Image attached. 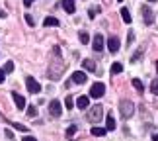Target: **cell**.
Here are the masks:
<instances>
[{
  "mask_svg": "<svg viewBox=\"0 0 158 141\" xmlns=\"http://www.w3.org/2000/svg\"><path fill=\"white\" fill-rule=\"evenodd\" d=\"M76 106L80 108V110H86V108L90 106V98H88V96H80V98L76 100Z\"/></svg>",
  "mask_w": 158,
  "mask_h": 141,
  "instance_id": "cell-12",
  "label": "cell"
},
{
  "mask_svg": "<svg viewBox=\"0 0 158 141\" xmlns=\"http://www.w3.org/2000/svg\"><path fill=\"white\" fill-rule=\"evenodd\" d=\"M4 77H6V73H4V69H0V82H4Z\"/></svg>",
  "mask_w": 158,
  "mask_h": 141,
  "instance_id": "cell-32",
  "label": "cell"
},
{
  "mask_svg": "<svg viewBox=\"0 0 158 141\" xmlns=\"http://www.w3.org/2000/svg\"><path fill=\"white\" fill-rule=\"evenodd\" d=\"M106 94V84L104 82H94L92 88H90V96L92 98H102Z\"/></svg>",
  "mask_w": 158,
  "mask_h": 141,
  "instance_id": "cell-4",
  "label": "cell"
},
{
  "mask_svg": "<svg viewBox=\"0 0 158 141\" xmlns=\"http://www.w3.org/2000/svg\"><path fill=\"white\" fill-rule=\"evenodd\" d=\"M26 22L29 24V26H33V24H35V22H33V18H31V14H26Z\"/></svg>",
  "mask_w": 158,
  "mask_h": 141,
  "instance_id": "cell-29",
  "label": "cell"
},
{
  "mask_svg": "<svg viewBox=\"0 0 158 141\" xmlns=\"http://www.w3.org/2000/svg\"><path fill=\"white\" fill-rule=\"evenodd\" d=\"M150 92L158 96V78H152V82H150Z\"/></svg>",
  "mask_w": 158,
  "mask_h": 141,
  "instance_id": "cell-20",
  "label": "cell"
},
{
  "mask_svg": "<svg viewBox=\"0 0 158 141\" xmlns=\"http://www.w3.org/2000/svg\"><path fill=\"white\" fill-rule=\"evenodd\" d=\"M121 71H123V65L121 63H113L111 65V75H119Z\"/></svg>",
  "mask_w": 158,
  "mask_h": 141,
  "instance_id": "cell-19",
  "label": "cell"
},
{
  "mask_svg": "<svg viewBox=\"0 0 158 141\" xmlns=\"http://www.w3.org/2000/svg\"><path fill=\"white\" fill-rule=\"evenodd\" d=\"M23 4H26V6H31V4H33V0H23Z\"/></svg>",
  "mask_w": 158,
  "mask_h": 141,
  "instance_id": "cell-33",
  "label": "cell"
},
{
  "mask_svg": "<svg viewBox=\"0 0 158 141\" xmlns=\"http://www.w3.org/2000/svg\"><path fill=\"white\" fill-rule=\"evenodd\" d=\"M64 69H66V63L63 61L60 47L55 45L53 47V59H51V65H49V78H51V81H59L60 75L64 73Z\"/></svg>",
  "mask_w": 158,
  "mask_h": 141,
  "instance_id": "cell-1",
  "label": "cell"
},
{
  "mask_svg": "<svg viewBox=\"0 0 158 141\" xmlns=\"http://www.w3.org/2000/svg\"><path fill=\"white\" fill-rule=\"evenodd\" d=\"M82 67H84V69H86V71H96V63H94L92 59H84Z\"/></svg>",
  "mask_w": 158,
  "mask_h": 141,
  "instance_id": "cell-16",
  "label": "cell"
},
{
  "mask_svg": "<svg viewBox=\"0 0 158 141\" xmlns=\"http://www.w3.org/2000/svg\"><path fill=\"white\" fill-rule=\"evenodd\" d=\"M119 112H121V118L129 120L133 114H135V104L131 100H121L119 102Z\"/></svg>",
  "mask_w": 158,
  "mask_h": 141,
  "instance_id": "cell-2",
  "label": "cell"
},
{
  "mask_svg": "<svg viewBox=\"0 0 158 141\" xmlns=\"http://www.w3.org/2000/svg\"><path fill=\"white\" fill-rule=\"evenodd\" d=\"M49 114L53 116V118H59V116L63 114V106H60L59 100H53V102L49 104Z\"/></svg>",
  "mask_w": 158,
  "mask_h": 141,
  "instance_id": "cell-7",
  "label": "cell"
},
{
  "mask_svg": "<svg viewBox=\"0 0 158 141\" xmlns=\"http://www.w3.org/2000/svg\"><path fill=\"white\" fill-rule=\"evenodd\" d=\"M12 98H14V104H16V108H18V110H26V98H23L22 94L12 92Z\"/></svg>",
  "mask_w": 158,
  "mask_h": 141,
  "instance_id": "cell-9",
  "label": "cell"
},
{
  "mask_svg": "<svg viewBox=\"0 0 158 141\" xmlns=\"http://www.w3.org/2000/svg\"><path fill=\"white\" fill-rule=\"evenodd\" d=\"M141 57H143V51H139V53H135V55H133V57H131V63H137V61L141 59Z\"/></svg>",
  "mask_w": 158,
  "mask_h": 141,
  "instance_id": "cell-27",
  "label": "cell"
},
{
  "mask_svg": "<svg viewBox=\"0 0 158 141\" xmlns=\"http://www.w3.org/2000/svg\"><path fill=\"white\" fill-rule=\"evenodd\" d=\"M92 47H94V51H102V49H104V35H102V33H96L94 35Z\"/></svg>",
  "mask_w": 158,
  "mask_h": 141,
  "instance_id": "cell-10",
  "label": "cell"
},
{
  "mask_svg": "<svg viewBox=\"0 0 158 141\" xmlns=\"http://www.w3.org/2000/svg\"><path fill=\"white\" fill-rule=\"evenodd\" d=\"M86 118H88V121H92V124H98V121L104 118V108H102L100 104H96V106H92L88 110Z\"/></svg>",
  "mask_w": 158,
  "mask_h": 141,
  "instance_id": "cell-3",
  "label": "cell"
},
{
  "mask_svg": "<svg viewBox=\"0 0 158 141\" xmlns=\"http://www.w3.org/2000/svg\"><path fill=\"white\" fill-rule=\"evenodd\" d=\"M141 14H143V20H144V24H154V12L148 8V6H143L141 8Z\"/></svg>",
  "mask_w": 158,
  "mask_h": 141,
  "instance_id": "cell-6",
  "label": "cell"
},
{
  "mask_svg": "<svg viewBox=\"0 0 158 141\" xmlns=\"http://www.w3.org/2000/svg\"><path fill=\"white\" fill-rule=\"evenodd\" d=\"M27 116H29V118H35V116H37V108H35V106H29L27 108Z\"/></svg>",
  "mask_w": 158,
  "mask_h": 141,
  "instance_id": "cell-23",
  "label": "cell"
},
{
  "mask_svg": "<svg viewBox=\"0 0 158 141\" xmlns=\"http://www.w3.org/2000/svg\"><path fill=\"white\" fill-rule=\"evenodd\" d=\"M148 2H156V0H148Z\"/></svg>",
  "mask_w": 158,
  "mask_h": 141,
  "instance_id": "cell-36",
  "label": "cell"
},
{
  "mask_svg": "<svg viewBox=\"0 0 158 141\" xmlns=\"http://www.w3.org/2000/svg\"><path fill=\"white\" fill-rule=\"evenodd\" d=\"M152 141H158V133H154V135H152Z\"/></svg>",
  "mask_w": 158,
  "mask_h": 141,
  "instance_id": "cell-35",
  "label": "cell"
},
{
  "mask_svg": "<svg viewBox=\"0 0 158 141\" xmlns=\"http://www.w3.org/2000/svg\"><path fill=\"white\" fill-rule=\"evenodd\" d=\"M86 73H82V71H76V73H72V82H76V84H84L86 82Z\"/></svg>",
  "mask_w": 158,
  "mask_h": 141,
  "instance_id": "cell-11",
  "label": "cell"
},
{
  "mask_svg": "<svg viewBox=\"0 0 158 141\" xmlns=\"http://www.w3.org/2000/svg\"><path fill=\"white\" fill-rule=\"evenodd\" d=\"M12 126H14L16 130H20V131H27V127H26V126H22V124H12Z\"/></svg>",
  "mask_w": 158,
  "mask_h": 141,
  "instance_id": "cell-28",
  "label": "cell"
},
{
  "mask_svg": "<svg viewBox=\"0 0 158 141\" xmlns=\"http://www.w3.org/2000/svg\"><path fill=\"white\" fill-rule=\"evenodd\" d=\"M119 47H121L119 39L115 37V35H111V37L107 39V49H109V51H111V53H117V51H119Z\"/></svg>",
  "mask_w": 158,
  "mask_h": 141,
  "instance_id": "cell-8",
  "label": "cell"
},
{
  "mask_svg": "<svg viewBox=\"0 0 158 141\" xmlns=\"http://www.w3.org/2000/svg\"><path fill=\"white\" fill-rule=\"evenodd\" d=\"M14 71V63H12V61H8V63H6V67H4V73H12Z\"/></svg>",
  "mask_w": 158,
  "mask_h": 141,
  "instance_id": "cell-26",
  "label": "cell"
},
{
  "mask_svg": "<svg viewBox=\"0 0 158 141\" xmlns=\"http://www.w3.org/2000/svg\"><path fill=\"white\" fill-rule=\"evenodd\" d=\"M78 39H80V41H82V43H84V45H86V43H88V41H90V35H88L86 32H80V33H78Z\"/></svg>",
  "mask_w": 158,
  "mask_h": 141,
  "instance_id": "cell-22",
  "label": "cell"
},
{
  "mask_svg": "<svg viewBox=\"0 0 158 141\" xmlns=\"http://www.w3.org/2000/svg\"><path fill=\"white\" fill-rule=\"evenodd\" d=\"M92 135H96V137L106 135V127H92Z\"/></svg>",
  "mask_w": 158,
  "mask_h": 141,
  "instance_id": "cell-18",
  "label": "cell"
},
{
  "mask_svg": "<svg viewBox=\"0 0 158 141\" xmlns=\"http://www.w3.org/2000/svg\"><path fill=\"white\" fill-rule=\"evenodd\" d=\"M133 39H135V35H133V32H129V37H127V41H129V45L133 43Z\"/></svg>",
  "mask_w": 158,
  "mask_h": 141,
  "instance_id": "cell-31",
  "label": "cell"
},
{
  "mask_svg": "<svg viewBox=\"0 0 158 141\" xmlns=\"http://www.w3.org/2000/svg\"><path fill=\"white\" fill-rule=\"evenodd\" d=\"M22 141H37L33 135H26V137H22Z\"/></svg>",
  "mask_w": 158,
  "mask_h": 141,
  "instance_id": "cell-30",
  "label": "cell"
},
{
  "mask_svg": "<svg viewBox=\"0 0 158 141\" xmlns=\"http://www.w3.org/2000/svg\"><path fill=\"white\" fill-rule=\"evenodd\" d=\"M64 106L69 108V110H70L72 106H74V100H72V96H66V100H64Z\"/></svg>",
  "mask_w": 158,
  "mask_h": 141,
  "instance_id": "cell-24",
  "label": "cell"
},
{
  "mask_svg": "<svg viewBox=\"0 0 158 141\" xmlns=\"http://www.w3.org/2000/svg\"><path fill=\"white\" fill-rule=\"evenodd\" d=\"M133 86L137 88V92H143V90H144V86H143V82L139 81V78H133Z\"/></svg>",
  "mask_w": 158,
  "mask_h": 141,
  "instance_id": "cell-21",
  "label": "cell"
},
{
  "mask_svg": "<svg viewBox=\"0 0 158 141\" xmlns=\"http://www.w3.org/2000/svg\"><path fill=\"white\" fill-rule=\"evenodd\" d=\"M106 130H107V131H113V130H115V120H113L111 114H109L107 120H106Z\"/></svg>",
  "mask_w": 158,
  "mask_h": 141,
  "instance_id": "cell-15",
  "label": "cell"
},
{
  "mask_svg": "<svg viewBox=\"0 0 158 141\" xmlns=\"http://www.w3.org/2000/svg\"><path fill=\"white\" fill-rule=\"evenodd\" d=\"M43 26L45 28H51V26L55 28V26H59V20H57V18H53V16H47L45 20H43Z\"/></svg>",
  "mask_w": 158,
  "mask_h": 141,
  "instance_id": "cell-14",
  "label": "cell"
},
{
  "mask_svg": "<svg viewBox=\"0 0 158 141\" xmlns=\"http://www.w3.org/2000/svg\"><path fill=\"white\" fill-rule=\"evenodd\" d=\"M121 18H123L125 24H131V14H129V10H127V8H121Z\"/></svg>",
  "mask_w": 158,
  "mask_h": 141,
  "instance_id": "cell-17",
  "label": "cell"
},
{
  "mask_svg": "<svg viewBox=\"0 0 158 141\" xmlns=\"http://www.w3.org/2000/svg\"><path fill=\"white\" fill-rule=\"evenodd\" d=\"M0 18H6V12L4 10H0Z\"/></svg>",
  "mask_w": 158,
  "mask_h": 141,
  "instance_id": "cell-34",
  "label": "cell"
},
{
  "mask_svg": "<svg viewBox=\"0 0 158 141\" xmlns=\"http://www.w3.org/2000/svg\"><path fill=\"white\" fill-rule=\"evenodd\" d=\"M26 86H27V90H29L31 94H39V92H41V84L35 81L33 77H27V78H26Z\"/></svg>",
  "mask_w": 158,
  "mask_h": 141,
  "instance_id": "cell-5",
  "label": "cell"
},
{
  "mask_svg": "<svg viewBox=\"0 0 158 141\" xmlns=\"http://www.w3.org/2000/svg\"><path fill=\"white\" fill-rule=\"evenodd\" d=\"M74 133H76V126H70L69 130H66V137H72Z\"/></svg>",
  "mask_w": 158,
  "mask_h": 141,
  "instance_id": "cell-25",
  "label": "cell"
},
{
  "mask_svg": "<svg viewBox=\"0 0 158 141\" xmlns=\"http://www.w3.org/2000/svg\"><path fill=\"white\" fill-rule=\"evenodd\" d=\"M63 8L69 12V14H74L76 6H74V0H63Z\"/></svg>",
  "mask_w": 158,
  "mask_h": 141,
  "instance_id": "cell-13",
  "label": "cell"
}]
</instances>
